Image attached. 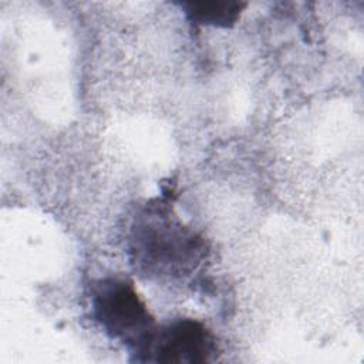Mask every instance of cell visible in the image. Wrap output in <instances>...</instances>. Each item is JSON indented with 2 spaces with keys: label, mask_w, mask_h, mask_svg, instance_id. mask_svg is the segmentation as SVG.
<instances>
[{
  "label": "cell",
  "mask_w": 364,
  "mask_h": 364,
  "mask_svg": "<svg viewBox=\"0 0 364 364\" xmlns=\"http://www.w3.org/2000/svg\"><path fill=\"white\" fill-rule=\"evenodd\" d=\"M91 311L100 327L111 338L124 343L134 357L156 328L154 317L134 284L124 279L98 280L92 287Z\"/></svg>",
  "instance_id": "1"
},
{
  "label": "cell",
  "mask_w": 364,
  "mask_h": 364,
  "mask_svg": "<svg viewBox=\"0 0 364 364\" xmlns=\"http://www.w3.org/2000/svg\"><path fill=\"white\" fill-rule=\"evenodd\" d=\"M134 253L149 269L179 273L198 259L199 242L181 223L159 216L135 228Z\"/></svg>",
  "instance_id": "2"
},
{
  "label": "cell",
  "mask_w": 364,
  "mask_h": 364,
  "mask_svg": "<svg viewBox=\"0 0 364 364\" xmlns=\"http://www.w3.org/2000/svg\"><path fill=\"white\" fill-rule=\"evenodd\" d=\"M216 340L209 328L192 318L156 326L145 347L134 357L141 363L200 364L215 360Z\"/></svg>",
  "instance_id": "3"
},
{
  "label": "cell",
  "mask_w": 364,
  "mask_h": 364,
  "mask_svg": "<svg viewBox=\"0 0 364 364\" xmlns=\"http://www.w3.org/2000/svg\"><path fill=\"white\" fill-rule=\"evenodd\" d=\"M179 6L192 23L228 28L236 24L246 3L236 0H203L182 1Z\"/></svg>",
  "instance_id": "4"
}]
</instances>
